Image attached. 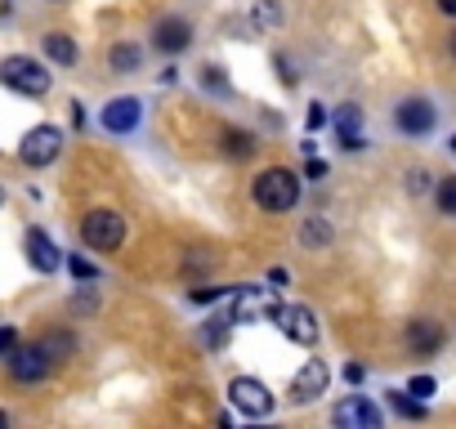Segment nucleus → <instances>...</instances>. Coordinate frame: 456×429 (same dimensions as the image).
Here are the masks:
<instances>
[{
  "instance_id": "obj_1",
  "label": "nucleus",
  "mask_w": 456,
  "mask_h": 429,
  "mask_svg": "<svg viewBox=\"0 0 456 429\" xmlns=\"http://www.w3.org/2000/svg\"><path fill=\"white\" fill-rule=\"evenodd\" d=\"M251 197H256V206L265 214H287V210L300 206V174L287 170V166H269V170L256 174Z\"/></svg>"
},
{
  "instance_id": "obj_2",
  "label": "nucleus",
  "mask_w": 456,
  "mask_h": 429,
  "mask_svg": "<svg viewBox=\"0 0 456 429\" xmlns=\"http://www.w3.org/2000/svg\"><path fill=\"white\" fill-rule=\"evenodd\" d=\"M228 407L247 420H269L278 411V393L260 376H233L228 380Z\"/></svg>"
},
{
  "instance_id": "obj_3",
  "label": "nucleus",
  "mask_w": 456,
  "mask_h": 429,
  "mask_svg": "<svg viewBox=\"0 0 456 429\" xmlns=\"http://www.w3.org/2000/svg\"><path fill=\"white\" fill-rule=\"evenodd\" d=\"M81 242H86L90 251H99V255L121 251V242H126V214L112 210V206L86 210V220H81Z\"/></svg>"
},
{
  "instance_id": "obj_4",
  "label": "nucleus",
  "mask_w": 456,
  "mask_h": 429,
  "mask_svg": "<svg viewBox=\"0 0 456 429\" xmlns=\"http://www.w3.org/2000/svg\"><path fill=\"white\" fill-rule=\"evenodd\" d=\"M0 81H5L14 94L41 99V94H50V85H54V72H50L41 59H32V54H10L5 63H0Z\"/></svg>"
},
{
  "instance_id": "obj_5",
  "label": "nucleus",
  "mask_w": 456,
  "mask_h": 429,
  "mask_svg": "<svg viewBox=\"0 0 456 429\" xmlns=\"http://www.w3.org/2000/svg\"><path fill=\"white\" fill-rule=\"evenodd\" d=\"M394 130L407 134V139H429V134L438 130V108H434V99H425V94L398 99V103H394Z\"/></svg>"
},
{
  "instance_id": "obj_6",
  "label": "nucleus",
  "mask_w": 456,
  "mask_h": 429,
  "mask_svg": "<svg viewBox=\"0 0 456 429\" xmlns=\"http://www.w3.org/2000/svg\"><path fill=\"white\" fill-rule=\"evenodd\" d=\"M63 157V130L59 125H32L23 139H19V161L23 166H32V170H45V166H54Z\"/></svg>"
},
{
  "instance_id": "obj_7",
  "label": "nucleus",
  "mask_w": 456,
  "mask_h": 429,
  "mask_svg": "<svg viewBox=\"0 0 456 429\" xmlns=\"http://www.w3.org/2000/svg\"><path fill=\"white\" fill-rule=\"evenodd\" d=\"M269 322H273L291 344H300V349H314V344H318V318H314L309 304H273V309H269Z\"/></svg>"
},
{
  "instance_id": "obj_8",
  "label": "nucleus",
  "mask_w": 456,
  "mask_h": 429,
  "mask_svg": "<svg viewBox=\"0 0 456 429\" xmlns=\"http://www.w3.org/2000/svg\"><path fill=\"white\" fill-rule=\"evenodd\" d=\"M331 429H385V416L380 407L367 398V393H345L336 407H331Z\"/></svg>"
},
{
  "instance_id": "obj_9",
  "label": "nucleus",
  "mask_w": 456,
  "mask_h": 429,
  "mask_svg": "<svg viewBox=\"0 0 456 429\" xmlns=\"http://www.w3.org/2000/svg\"><path fill=\"white\" fill-rule=\"evenodd\" d=\"M327 384H331V367H327L322 358H309V362L291 376L287 402H291V407H309V402H318V398L327 393Z\"/></svg>"
},
{
  "instance_id": "obj_10",
  "label": "nucleus",
  "mask_w": 456,
  "mask_h": 429,
  "mask_svg": "<svg viewBox=\"0 0 456 429\" xmlns=\"http://www.w3.org/2000/svg\"><path fill=\"white\" fill-rule=\"evenodd\" d=\"M99 125L108 134H134L143 125V99L139 94H117L99 108Z\"/></svg>"
},
{
  "instance_id": "obj_11",
  "label": "nucleus",
  "mask_w": 456,
  "mask_h": 429,
  "mask_svg": "<svg viewBox=\"0 0 456 429\" xmlns=\"http://www.w3.org/2000/svg\"><path fill=\"white\" fill-rule=\"evenodd\" d=\"M54 371V358H50V349L37 340V344H19L14 353H10V376L19 380V384H41L45 376Z\"/></svg>"
},
{
  "instance_id": "obj_12",
  "label": "nucleus",
  "mask_w": 456,
  "mask_h": 429,
  "mask_svg": "<svg viewBox=\"0 0 456 429\" xmlns=\"http://www.w3.org/2000/svg\"><path fill=\"white\" fill-rule=\"evenodd\" d=\"M188 45H192V23H188V19H179V14L157 19V28H152V50H157V54L179 59Z\"/></svg>"
},
{
  "instance_id": "obj_13",
  "label": "nucleus",
  "mask_w": 456,
  "mask_h": 429,
  "mask_svg": "<svg viewBox=\"0 0 456 429\" xmlns=\"http://www.w3.org/2000/svg\"><path fill=\"white\" fill-rule=\"evenodd\" d=\"M23 255H28V264L37 269V273H59L63 269V251H59V242L45 233V229H28V238H23Z\"/></svg>"
},
{
  "instance_id": "obj_14",
  "label": "nucleus",
  "mask_w": 456,
  "mask_h": 429,
  "mask_svg": "<svg viewBox=\"0 0 456 429\" xmlns=\"http://www.w3.org/2000/svg\"><path fill=\"white\" fill-rule=\"evenodd\" d=\"M403 344H407L411 358H434L443 349V327L434 318H411L407 331H403Z\"/></svg>"
},
{
  "instance_id": "obj_15",
  "label": "nucleus",
  "mask_w": 456,
  "mask_h": 429,
  "mask_svg": "<svg viewBox=\"0 0 456 429\" xmlns=\"http://www.w3.org/2000/svg\"><path fill=\"white\" fill-rule=\"evenodd\" d=\"M362 121H367V112H362L358 103L336 108L331 125H336V139H340V148H345V152H362V148H367V139H362Z\"/></svg>"
},
{
  "instance_id": "obj_16",
  "label": "nucleus",
  "mask_w": 456,
  "mask_h": 429,
  "mask_svg": "<svg viewBox=\"0 0 456 429\" xmlns=\"http://www.w3.org/2000/svg\"><path fill=\"white\" fill-rule=\"evenodd\" d=\"M41 50H45V59H50L54 68H72V63L81 59V50H77V41H72L68 32H45V36H41Z\"/></svg>"
},
{
  "instance_id": "obj_17",
  "label": "nucleus",
  "mask_w": 456,
  "mask_h": 429,
  "mask_svg": "<svg viewBox=\"0 0 456 429\" xmlns=\"http://www.w3.org/2000/svg\"><path fill=\"white\" fill-rule=\"evenodd\" d=\"M108 68H112L117 77H134V72H143V45H134V41H117V45L108 50Z\"/></svg>"
},
{
  "instance_id": "obj_18",
  "label": "nucleus",
  "mask_w": 456,
  "mask_h": 429,
  "mask_svg": "<svg viewBox=\"0 0 456 429\" xmlns=\"http://www.w3.org/2000/svg\"><path fill=\"white\" fill-rule=\"evenodd\" d=\"M385 402H389V411L403 416V420H425V416H429V402H420L411 389H389Z\"/></svg>"
},
{
  "instance_id": "obj_19",
  "label": "nucleus",
  "mask_w": 456,
  "mask_h": 429,
  "mask_svg": "<svg viewBox=\"0 0 456 429\" xmlns=\"http://www.w3.org/2000/svg\"><path fill=\"white\" fill-rule=\"evenodd\" d=\"M256 139L251 134H242V130H224V152L228 157H256Z\"/></svg>"
},
{
  "instance_id": "obj_20",
  "label": "nucleus",
  "mask_w": 456,
  "mask_h": 429,
  "mask_svg": "<svg viewBox=\"0 0 456 429\" xmlns=\"http://www.w3.org/2000/svg\"><path fill=\"white\" fill-rule=\"evenodd\" d=\"M251 19H256V28H282V23H287V14H282L278 0H260V5L251 10Z\"/></svg>"
},
{
  "instance_id": "obj_21",
  "label": "nucleus",
  "mask_w": 456,
  "mask_h": 429,
  "mask_svg": "<svg viewBox=\"0 0 456 429\" xmlns=\"http://www.w3.org/2000/svg\"><path fill=\"white\" fill-rule=\"evenodd\" d=\"M434 201H438V214L456 220V174H452V179H438V188H434Z\"/></svg>"
},
{
  "instance_id": "obj_22",
  "label": "nucleus",
  "mask_w": 456,
  "mask_h": 429,
  "mask_svg": "<svg viewBox=\"0 0 456 429\" xmlns=\"http://www.w3.org/2000/svg\"><path fill=\"white\" fill-rule=\"evenodd\" d=\"M300 242H305V247H327V242H331V224L314 214V220H305V229H300Z\"/></svg>"
},
{
  "instance_id": "obj_23",
  "label": "nucleus",
  "mask_w": 456,
  "mask_h": 429,
  "mask_svg": "<svg viewBox=\"0 0 456 429\" xmlns=\"http://www.w3.org/2000/svg\"><path fill=\"white\" fill-rule=\"evenodd\" d=\"M331 117H336V112H331L327 103H309V112H305V130H309V134H322V130L331 125Z\"/></svg>"
},
{
  "instance_id": "obj_24",
  "label": "nucleus",
  "mask_w": 456,
  "mask_h": 429,
  "mask_svg": "<svg viewBox=\"0 0 456 429\" xmlns=\"http://www.w3.org/2000/svg\"><path fill=\"white\" fill-rule=\"evenodd\" d=\"M201 90L206 94H228V77H224V68H201Z\"/></svg>"
},
{
  "instance_id": "obj_25",
  "label": "nucleus",
  "mask_w": 456,
  "mask_h": 429,
  "mask_svg": "<svg viewBox=\"0 0 456 429\" xmlns=\"http://www.w3.org/2000/svg\"><path fill=\"white\" fill-rule=\"evenodd\" d=\"M68 273H72L77 282H94V278H99V269H94L86 255H68Z\"/></svg>"
},
{
  "instance_id": "obj_26",
  "label": "nucleus",
  "mask_w": 456,
  "mask_h": 429,
  "mask_svg": "<svg viewBox=\"0 0 456 429\" xmlns=\"http://www.w3.org/2000/svg\"><path fill=\"white\" fill-rule=\"evenodd\" d=\"M407 389H411L420 402H429V398L438 393V380H434V376H411V380H407Z\"/></svg>"
},
{
  "instance_id": "obj_27",
  "label": "nucleus",
  "mask_w": 456,
  "mask_h": 429,
  "mask_svg": "<svg viewBox=\"0 0 456 429\" xmlns=\"http://www.w3.org/2000/svg\"><path fill=\"white\" fill-rule=\"evenodd\" d=\"M19 349V331L14 327H0V358H10Z\"/></svg>"
},
{
  "instance_id": "obj_28",
  "label": "nucleus",
  "mask_w": 456,
  "mask_h": 429,
  "mask_svg": "<svg viewBox=\"0 0 456 429\" xmlns=\"http://www.w3.org/2000/svg\"><path fill=\"white\" fill-rule=\"evenodd\" d=\"M305 179H314V183L327 179V161H322V157H309V161H305Z\"/></svg>"
},
{
  "instance_id": "obj_29",
  "label": "nucleus",
  "mask_w": 456,
  "mask_h": 429,
  "mask_svg": "<svg viewBox=\"0 0 456 429\" xmlns=\"http://www.w3.org/2000/svg\"><path fill=\"white\" fill-rule=\"evenodd\" d=\"M345 380H349V389H358L367 380V367L362 362H345Z\"/></svg>"
},
{
  "instance_id": "obj_30",
  "label": "nucleus",
  "mask_w": 456,
  "mask_h": 429,
  "mask_svg": "<svg viewBox=\"0 0 456 429\" xmlns=\"http://www.w3.org/2000/svg\"><path fill=\"white\" fill-rule=\"evenodd\" d=\"M269 282H273V287H287L291 273H287V269H269Z\"/></svg>"
},
{
  "instance_id": "obj_31",
  "label": "nucleus",
  "mask_w": 456,
  "mask_h": 429,
  "mask_svg": "<svg viewBox=\"0 0 456 429\" xmlns=\"http://www.w3.org/2000/svg\"><path fill=\"white\" fill-rule=\"evenodd\" d=\"M438 5V14H447V19H456V0H434Z\"/></svg>"
},
{
  "instance_id": "obj_32",
  "label": "nucleus",
  "mask_w": 456,
  "mask_h": 429,
  "mask_svg": "<svg viewBox=\"0 0 456 429\" xmlns=\"http://www.w3.org/2000/svg\"><path fill=\"white\" fill-rule=\"evenodd\" d=\"M215 429H238V425L228 420V416H219V425H215ZM247 429H251V425H247ZM260 429H269V425H260Z\"/></svg>"
},
{
  "instance_id": "obj_33",
  "label": "nucleus",
  "mask_w": 456,
  "mask_h": 429,
  "mask_svg": "<svg viewBox=\"0 0 456 429\" xmlns=\"http://www.w3.org/2000/svg\"><path fill=\"white\" fill-rule=\"evenodd\" d=\"M0 429H10V411H0Z\"/></svg>"
},
{
  "instance_id": "obj_34",
  "label": "nucleus",
  "mask_w": 456,
  "mask_h": 429,
  "mask_svg": "<svg viewBox=\"0 0 456 429\" xmlns=\"http://www.w3.org/2000/svg\"><path fill=\"white\" fill-rule=\"evenodd\" d=\"M447 50H452V59H456V32H452V41H447Z\"/></svg>"
},
{
  "instance_id": "obj_35",
  "label": "nucleus",
  "mask_w": 456,
  "mask_h": 429,
  "mask_svg": "<svg viewBox=\"0 0 456 429\" xmlns=\"http://www.w3.org/2000/svg\"><path fill=\"white\" fill-rule=\"evenodd\" d=\"M447 148H452V157H456V134H452V139H447Z\"/></svg>"
},
{
  "instance_id": "obj_36",
  "label": "nucleus",
  "mask_w": 456,
  "mask_h": 429,
  "mask_svg": "<svg viewBox=\"0 0 456 429\" xmlns=\"http://www.w3.org/2000/svg\"><path fill=\"white\" fill-rule=\"evenodd\" d=\"M0 206H5V192H0Z\"/></svg>"
},
{
  "instance_id": "obj_37",
  "label": "nucleus",
  "mask_w": 456,
  "mask_h": 429,
  "mask_svg": "<svg viewBox=\"0 0 456 429\" xmlns=\"http://www.w3.org/2000/svg\"><path fill=\"white\" fill-rule=\"evenodd\" d=\"M54 5H59V0H54Z\"/></svg>"
}]
</instances>
